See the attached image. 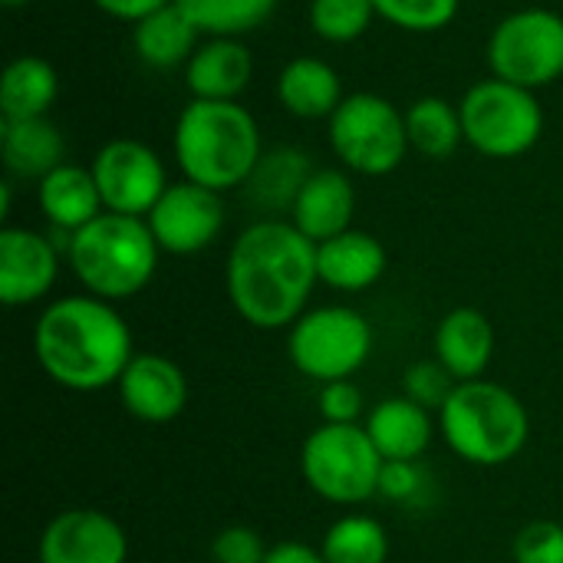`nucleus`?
I'll return each instance as SVG.
<instances>
[{"instance_id":"obj_16","label":"nucleus","mask_w":563,"mask_h":563,"mask_svg":"<svg viewBox=\"0 0 563 563\" xmlns=\"http://www.w3.org/2000/svg\"><path fill=\"white\" fill-rule=\"evenodd\" d=\"M353 211H356L353 181L340 168H317L307 178V185L300 188V195L290 208V221L313 244H323V241L350 231Z\"/></svg>"},{"instance_id":"obj_32","label":"nucleus","mask_w":563,"mask_h":563,"mask_svg":"<svg viewBox=\"0 0 563 563\" xmlns=\"http://www.w3.org/2000/svg\"><path fill=\"white\" fill-rule=\"evenodd\" d=\"M459 379L439 363V360H429V363H416L406 369V396L412 402H419L422 409H435L442 412V406L449 402V396L455 393Z\"/></svg>"},{"instance_id":"obj_28","label":"nucleus","mask_w":563,"mask_h":563,"mask_svg":"<svg viewBox=\"0 0 563 563\" xmlns=\"http://www.w3.org/2000/svg\"><path fill=\"white\" fill-rule=\"evenodd\" d=\"M320 554L327 563H386L389 534L369 515H346L323 534Z\"/></svg>"},{"instance_id":"obj_25","label":"nucleus","mask_w":563,"mask_h":563,"mask_svg":"<svg viewBox=\"0 0 563 563\" xmlns=\"http://www.w3.org/2000/svg\"><path fill=\"white\" fill-rule=\"evenodd\" d=\"M59 92V76L43 56H16L0 76V112L3 122L43 119Z\"/></svg>"},{"instance_id":"obj_2","label":"nucleus","mask_w":563,"mask_h":563,"mask_svg":"<svg viewBox=\"0 0 563 563\" xmlns=\"http://www.w3.org/2000/svg\"><path fill=\"white\" fill-rule=\"evenodd\" d=\"M33 353L40 369L69 393L119 386L135 356L122 313L92 294L53 300L36 320Z\"/></svg>"},{"instance_id":"obj_33","label":"nucleus","mask_w":563,"mask_h":563,"mask_svg":"<svg viewBox=\"0 0 563 563\" xmlns=\"http://www.w3.org/2000/svg\"><path fill=\"white\" fill-rule=\"evenodd\" d=\"M515 563H563V525H525L515 538Z\"/></svg>"},{"instance_id":"obj_26","label":"nucleus","mask_w":563,"mask_h":563,"mask_svg":"<svg viewBox=\"0 0 563 563\" xmlns=\"http://www.w3.org/2000/svg\"><path fill=\"white\" fill-rule=\"evenodd\" d=\"M317 168L310 165V158L300 148H274L264 152L254 175L247 178V191L251 201L267 208V211H290L300 188L307 185V178Z\"/></svg>"},{"instance_id":"obj_12","label":"nucleus","mask_w":563,"mask_h":563,"mask_svg":"<svg viewBox=\"0 0 563 563\" xmlns=\"http://www.w3.org/2000/svg\"><path fill=\"white\" fill-rule=\"evenodd\" d=\"M148 228L165 254H201L224 228V205L221 195L195 185V181H178L168 185L158 205L148 211Z\"/></svg>"},{"instance_id":"obj_21","label":"nucleus","mask_w":563,"mask_h":563,"mask_svg":"<svg viewBox=\"0 0 563 563\" xmlns=\"http://www.w3.org/2000/svg\"><path fill=\"white\" fill-rule=\"evenodd\" d=\"M366 432L386 462H416L432 445V416L409 396H396L369 412Z\"/></svg>"},{"instance_id":"obj_30","label":"nucleus","mask_w":563,"mask_h":563,"mask_svg":"<svg viewBox=\"0 0 563 563\" xmlns=\"http://www.w3.org/2000/svg\"><path fill=\"white\" fill-rule=\"evenodd\" d=\"M376 16L373 0H313L310 26L327 43H353L360 40Z\"/></svg>"},{"instance_id":"obj_34","label":"nucleus","mask_w":563,"mask_h":563,"mask_svg":"<svg viewBox=\"0 0 563 563\" xmlns=\"http://www.w3.org/2000/svg\"><path fill=\"white\" fill-rule=\"evenodd\" d=\"M271 548H264V538L254 528L231 525L211 541V561L214 563H264Z\"/></svg>"},{"instance_id":"obj_18","label":"nucleus","mask_w":563,"mask_h":563,"mask_svg":"<svg viewBox=\"0 0 563 563\" xmlns=\"http://www.w3.org/2000/svg\"><path fill=\"white\" fill-rule=\"evenodd\" d=\"M495 356V327L475 307H459L435 330V360L459 379H482Z\"/></svg>"},{"instance_id":"obj_5","label":"nucleus","mask_w":563,"mask_h":563,"mask_svg":"<svg viewBox=\"0 0 563 563\" xmlns=\"http://www.w3.org/2000/svg\"><path fill=\"white\" fill-rule=\"evenodd\" d=\"M439 429L462 462L498 468L521 455L531 435V419L511 389L472 379L455 386L439 412Z\"/></svg>"},{"instance_id":"obj_29","label":"nucleus","mask_w":563,"mask_h":563,"mask_svg":"<svg viewBox=\"0 0 563 563\" xmlns=\"http://www.w3.org/2000/svg\"><path fill=\"white\" fill-rule=\"evenodd\" d=\"M201 36H241L271 20L280 0H175Z\"/></svg>"},{"instance_id":"obj_10","label":"nucleus","mask_w":563,"mask_h":563,"mask_svg":"<svg viewBox=\"0 0 563 563\" xmlns=\"http://www.w3.org/2000/svg\"><path fill=\"white\" fill-rule=\"evenodd\" d=\"M492 76L541 89L563 76V16L544 7L508 13L488 40Z\"/></svg>"},{"instance_id":"obj_20","label":"nucleus","mask_w":563,"mask_h":563,"mask_svg":"<svg viewBox=\"0 0 563 563\" xmlns=\"http://www.w3.org/2000/svg\"><path fill=\"white\" fill-rule=\"evenodd\" d=\"M36 201H40L43 218L63 234H76L79 228H86L106 211L92 168H79L66 162L40 181Z\"/></svg>"},{"instance_id":"obj_13","label":"nucleus","mask_w":563,"mask_h":563,"mask_svg":"<svg viewBox=\"0 0 563 563\" xmlns=\"http://www.w3.org/2000/svg\"><path fill=\"white\" fill-rule=\"evenodd\" d=\"M36 558L40 563H125L129 538L106 511L69 508L43 528Z\"/></svg>"},{"instance_id":"obj_6","label":"nucleus","mask_w":563,"mask_h":563,"mask_svg":"<svg viewBox=\"0 0 563 563\" xmlns=\"http://www.w3.org/2000/svg\"><path fill=\"white\" fill-rule=\"evenodd\" d=\"M386 459L373 445L366 426L313 429L300 452V472L313 495L330 505H363L379 495V475Z\"/></svg>"},{"instance_id":"obj_1","label":"nucleus","mask_w":563,"mask_h":563,"mask_svg":"<svg viewBox=\"0 0 563 563\" xmlns=\"http://www.w3.org/2000/svg\"><path fill=\"white\" fill-rule=\"evenodd\" d=\"M317 280V244L294 221H257L244 228L224 267L231 307L257 330L294 327L307 313Z\"/></svg>"},{"instance_id":"obj_14","label":"nucleus","mask_w":563,"mask_h":563,"mask_svg":"<svg viewBox=\"0 0 563 563\" xmlns=\"http://www.w3.org/2000/svg\"><path fill=\"white\" fill-rule=\"evenodd\" d=\"M119 399L139 422L165 426L188 406V376L162 353H135L119 379Z\"/></svg>"},{"instance_id":"obj_35","label":"nucleus","mask_w":563,"mask_h":563,"mask_svg":"<svg viewBox=\"0 0 563 563\" xmlns=\"http://www.w3.org/2000/svg\"><path fill=\"white\" fill-rule=\"evenodd\" d=\"M320 416L330 426H356L363 416V393L350 379L323 383L320 386Z\"/></svg>"},{"instance_id":"obj_38","label":"nucleus","mask_w":563,"mask_h":563,"mask_svg":"<svg viewBox=\"0 0 563 563\" xmlns=\"http://www.w3.org/2000/svg\"><path fill=\"white\" fill-rule=\"evenodd\" d=\"M264 563H327V561H323V554H320L317 548H310V544H303V541H284V544H274V548L267 551Z\"/></svg>"},{"instance_id":"obj_8","label":"nucleus","mask_w":563,"mask_h":563,"mask_svg":"<svg viewBox=\"0 0 563 563\" xmlns=\"http://www.w3.org/2000/svg\"><path fill=\"white\" fill-rule=\"evenodd\" d=\"M330 145L350 172L389 175L409 152L406 115L376 92H353L330 115Z\"/></svg>"},{"instance_id":"obj_7","label":"nucleus","mask_w":563,"mask_h":563,"mask_svg":"<svg viewBox=\"0 0 563 563\" xmlns=\"http://www.w3.org/2000/svg\"><path fill=\"white\" fill-rule=\"evenodd\" d=\"M459 112L465 142L485 158L528 155L544 132V109L534 99V89L505 82L498 76L475 82L462 96Z\"/></svg>"},{"instance_id":"obj_15","label":"nucleus","mask_w":563,"mask_h":563,"mask_svg":"<svg viewBox=\"0 0 563 563\" xmlns=\"http://www.w3.org/2000/svg\"><path fill=\"white\" fill-rule=\"evenodd\" d=\"M59 274L56 244L26 228L0 231V300L7 307H26L43 300Z\"/></svg>"},{"instance_id":"obj_27","label":"nucleus","mask_w":563,"mask_h":563,"mask_svg":"<svg viewBox=\"0 0 563 563\" xmlns=\"http://www.w3.org/2000/svg\"><path fill=\"white\" fill-rule=\"evenodd\" d=\"M409 148L422 152L426 158H449L465 142L462 112L439 96H422L406 112Z\"/></svg>"},{"instance_id":"obj_22","label":"nucleus","mask_w":563,"mask_h":563,"mask_svg":"<svg viewBox=\"0 0 563 563\" xmlns=\"http://www.w3.org/2000/svg\"><path fill=\"white\" fill-rule=\"evenodd\" d=\"M201 30L191 23V16L178 7L168 3L155 13H148L145 20L132 23V46L139 53V59L152 69H175V66H188V59L195 56Z\"/></svg>"},{"instance_id":"obj_4","label":"nucleus","mask_w":563,"mask_h":563,"mask_svg":"<svg viewBox=\"0 0 563 563\" xmlns=\"http://www.w3.org/2000/svg\"><path fill=\"white\" fill-rule=\"evenodd\" d=\"M158 241L145 218L102 211L69 234L66 261L86 294L99 300H129L148 287L158 267Z\"/></svg>"},{"instance_id":"obj_19","label":"nucleus","mask_w":563,"mask_h":563,"mask_svg":"<svg viewBox=\"0 0 563 563\" xmlns=\"http://www.w3.org/2000/svg\"><path fill=\"white\" fill-rule=\"evenodd\" d=\"M317 274L327 287L360 294L386 274V247L366 231H343L317 244Z\"/></svg>"},{"instance_id":"obj_23","label":"nucleus","mask_w":563,"mask_h":563,"mask_svg":"<svg viewBox=\"0 0 563 563\" xmlns=\"http://www.w3.org/2000/svg\"><path fill=\"white\" fill-rule=\"evenodd\" d=\"M277 99L287 112L300 119H323L333 115L346 96L336 69L327 59L297 56L277 76Z\"/></svg>"},{"instance_id":"obj_31","label":"nucleus","mask_w":563,"mask_h":563,"mask_svg":"<svg viewBox=\"0 0 563 563\" xmlns=\"http://www.w3.org/2000/svg\"><path fill=\"white\" fill-rule=\"evenodd\" d=\"M459 3L462 0H373L376 16H383L393 26L409 30V33L445 30L455 20Z\"/></svg>"},{"instance_id":"obj_9","label":"nucleus","mask_w":563,"mask_h":563,"mask_svg":"<svg viewBox=\"0 0 563 563\" xmlns=\"http://www.w3.org/2000/svg\"><path fill=\"white\" fill-rule=\"evenodd\" d=\"M287 353L294 369L320 386L350 379L373 353V327L353 307H317L290 327Z\"/></svg>"},{"instance_id":"obj_24","label":"nucleus","mask_w":563,"mask_h":563,"mask_svg":"<svg viewBox=\"0 0 563 563\" xmlns=\"http://www.w3.org/2000/svg\"><path fill=\"white\" fill-rule=\"evenodd\" d=\"M0 148H3V165L10 175L36 178V181H43L53 168H59L66 155V142L46 115L3 122Z\"/></svg>"},{"instance_id":"obj_37","label":"nucleus","mask_w":563,"mask_h":563,"mask_svg":"<svg viewBox=\"0 0 563 563\" xmlns=\"http://www.w3.org/2000/svg\"><path fill=\"white\" fill-rule=\"evenodd\" d=\"M102 13H109V16H115V20H125V23H139V20H145L148 13H155V10H162V7H168V3H175V0H92Z\"/></svg>"},{"instance_id":"obj_17","label":"nucleus","mask_w":563,"mask_h":563,"mask_svg":"<svg viewBox=\"0 0 563 563\" xmlns=\"http://www.w3.org/2000/svg\"><path fill=\"white\" fill-rule=\"evenodd\" d=\"M254 76V59L238 36H208L185 66L195 99L234 102Z\"/></svg>"},{"instance_id":"obj_3","label":"nucleus","mask_w":563,"mask_h":563,"mask_svg":"<svg viewBox=\"0 0 563 563\" xmlns=\"http://www.w3.org/2000/svg\"><path fill=\"white\" fill-rule=\"evenodd\" d=\"M175 162L188 181L211 191L247 185L264 145L254 115L241 102L191 99L175 122Z\"/></svg>"},{"instance_id":"obj_36","label":"nucleus","mask_w":563,"mask_h":563,"mask_svg":"<svg viewBox=\"0 0 563 563\" xmlns=\"http://www.w3.org/2000/svg\"><path fill=\"white\" fill-rule=\"evenodd\" d=\"M422 492V475L416 462H386L379 475V495L389 501H412Z\"/></svg>"},{"instance_id":"obj_11","label":"nucleus","mask_w":563,"mask_h":563,"mask_svg":"<svg viewBox=\"0 0 563 563\" xmlns=\"http://www.w3.org/2000/svg\"><path fill=\"white\" fill-rule=\"evenodd\" d=\"M92 178L106 211L129 218H148L168 188L162 158L135 139H115L102 145L92 158Z\"/></svg>"},{"instance_id":"obj_39","label":"nucleus","mask_w":563,"mask_h":563,"mask_svg":"<svg viewBox=\"0 0 563 563\" xmlns=\"http://www.w3.org/2000/svg\"><path fill=\"white\" fill-rule=\"evenodd\" d=\"M3 7H10V10H16V7H26V3H33V0H0Z\"/></svg>"}]
</instances>
